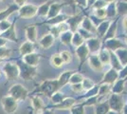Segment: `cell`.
Returning <instances> with one entry per match:
<instances>
[{"label": "cell", "mask_w": 127, "mask_h": 114, "mask_svg": "<svg viewBox=\"0 0 127 114\" xmlns=\"http://www.w3.org/2000/svg\"><path fill=\"white\" fill-rule=\"evenodd\" d=\"M7 42H8L7 39H5V38H3L0 36V47H5Z\"/></svg>", "instance_id": "11a10c76"}, {"label": "cell", "mask_w": 127, "mask_h": 114, "mask_svg": "<svg viewBox=\"0 0 127 114\" xmlns=\"http://www.w3.org/2000/svg\"><path fill=\"white\" fill-rule=\"evenodd\" d=\"M19 51L22 56L34 52V43H32L31 41H27L25 43H23L19 48Z\"/></svg>", "instance_id": "44dd1931"}, {"label": "cell", "mask_w": 127, "mask_h": 114, "mask_svg": "<svg viewBox=\"0 0 127 114\" xmlns=\"http://www.w3.org/2000/svg\"><path fill=\"white\" fill-rule=\"evenodd\" d=\"M16 64L19 69V77L24 81H31L37 75V67L28 65L23 60H17Z\"/></svg>", "instance_id": "6da1fadb"}, {"label": "cell", "mask_w": 127, "mask_h": 114, "mask_svg": "<svg viewBox=\"0 0 127 114\" xmlns=\"http://www.w3.org/2000/svg\"><path fill=\"white\" fill-rule=\"evenodd\" d=\"M34 114H42V113H34Z\"/></svg>", "instance_id": "be15d7a7"}, {"label": "cell", "mask_w": 127, "mask_h": 114, "mask_svg": "<svg viewBox=\"0 0 127 114\" xmlns=\"http://www.w3.org/2000/svg\"><path fill=\"white\" fill-rule=\"evenodd\" d=\"M38 7L32 4H25L19 8V15L22 18H32L37 14Z\"/></svg>", "instance_id": "52a82bcc"}, {"label": "cell", "mask_w": 127, "mask_h": 114, "mask_svg": "<svg viewBox=\"0 0 127 114\" xmlns=\"http://www.w3.org/2000/svg\"><path fill=\"white\" fill-rule=\"evenodd\" d=\"M99 58L101 61V63L104 65H110V50L107 49H101L99 51Z\"/></svg>", "instance_id": "484cf974"}, {"label": "cell", "mask_w": 127, "mask_h": 114, "mask_svg": "<svg viewBox=\"0 0 127 114\" xmlns=\"http://www.w3.org/2000/svg\"><path fill=\"white\" fill-rule=\"evenodd\" d=\"M98 103H99V98H98V95H96V96L86 98V100L85 101V103H83V105L85 107H91V106H96Z\"/></svg>", "instance_id": "7bdbcfd3"}, {"label": "cell", "mask_w": 127, "mask_h": 114, "mask_svg": "<svg viewBox=\"0 0 127 114\" xmlns=\"http://www.w3.org/2000/svg\"><path fill=\"white\" fill-rule=\"evenodd\" d=\"M70 114H85V106L83 104H79V105H74L71 109H69Z\"/></svg>", "instance_id": "74e56055"}, {"label": "cell", "mask_w": 127, "mask_h": 114, "mask_svg": "<svg viewBox=\"0 0 127 114\" xmlns=\"http://www.w3.org/2000/svg\"></svg>", "instance_id": "003e7915"}, {"label": "cell", "mask_w": 127, "mask_h": 114, "mask_svg": "<svg viewBox=\"0 0 127 114\" xmlns=\"http://www.w3.org/2000/svg\"><path fill=\"white\" fill-rule=\"evenodd\" d=\"M106 2H112V1H114V0H104Z\"/></svg>", "instance_id": "94428289"}, {"label": "cell", "mask_w": 127, "mask_h": 114, "mask_svg": "<svg viewBox=\"0 0 127 114\" xmlns=\"http://www.w3.org/2000/svg\"><path fill=\"white\" fill-rule=\"evenodd\" d=\"M110 110L108 102H102V103H98L95 106V114H106Z\"/></svg>", "instance_id": "83f0119b"}, {"label": "cell", "mask_w": 127, "mask_h": 114, "mask_svg": "<svg viewBox=\"0 0 127 114\" xmlns=\"http://www.w3.org/2000/svg\"><path fill=\"white\" fill-rule=\"evenodd\" d=\"M40 57L41 55L35 53V52H32L30 54H27L23 56V61L27 63L28 65L33 66V67H37L39 62H40Z\"/></svg>", "instance_id": "e0dca14e"}, {"label": "cell", "mask_w": 127, "mask_h": 114, "mask_svg": "<svg viewBox=\"0 0 127 114\" xmlns=\"http://www.w3.org/2000/svg\"><path fill=\"white\" fill-rule=\"evenodd\" d=\"M49 7H50V5H49V2L43 4L42 6H40V7L38 8L37 13L40 15V16H46V15H48Z\"/></svg>", "instance_id": "ab89813d"}, {"label": "cell", "mask_w": 127, "mask_h": 114, "mask_svg": "<svg viewBox=\"0 0 127 114\" xmlns=\"http://www.w3.org/2000/svg\"><path fill=\"white\" fill-rule=\"evenodd\" d=\"M19 6L17 5V4H11V5H10L7 9H5V10H3V11H0V21L1 20H5V19H7L8 17L10 16L11 14H12L14 11H19Z\"/></svg>", "instance_id": "d6986e66"}, {"label": "cell", "mask_w": 127, "mask_h": 114, "mask_svg": "<svg viewBox=\"0 0 127 114\" xmlns=\"http://www.w3.org/2000/svg\"><path fill=\"white\" fill-rule=\"evenodd\" d=\"M75 53H76V55H77V57H78V59L80 61L79 68L81 69V67L83 66L84 62L88 58V56L90 55V51L88 48H87V46H86V44L84 43L83 45L77 47L76 49H75Z\"/></svg>", "instance_id": "9c48e42d"}, {"label": "cell", "mask_w": 127, "mask_h": 114, "mask_svg": "<svg viewBox=\"0 0 127 114\" xmlns=\"http://www.w3.org/2000/svg\"><path fill=\"white\" fill-rule=\"evenodd\" d=\"M73 72H74L73 71H65L59 76V78L57 80H58V84H59L60 88H62V87H64L66 84H68L69 79H70L71 75L73 74Z\"/></svg>", "instance_id": "7402d4cb"}, {"label": "cell", "mask_w": 127, "mask_h": 114, "mask_svg": "<svg viewBox=\"0 0 127 114\" xmlns=\"http://www.w3.org/2000/svg\"><path fill=\"white\" fill-rule=\"evenodd\" d=\"M72 36H73V33L71 31H66L64 33H61V35L59 36L60 40L63 45L64 46H69L71 44V40H72Z\"/></svg>", "instance_id": "4dcf8cb0"}, {"label": "cell", "mask_w": 127, "mask_h": 114, "mask_svg": "<svg viewBox=\"0 0 127 114\" xmlns=\"http://www.w3.org/2000/svg\"><path fill=\"white\" fill-rule=\"evenodd\" d=\"M116 32H117V23H114L109 26L107 32H106L105 35L103 36V39L104 41L107 40V39H111V38H115L116 36Z\"/></svg>", "instance_id": "e575fe53"}, {"label": "cell", "mask_w": 127, "mask_h": 114, "mask_svg": "<svg viewBox=\"0 0 127 114\" xmlns=\"http://www.w3.org/2000/svg\"><path fill=\"white\" fill-rule=\"evenodd\" d=\"M84 75L80 72H73V74L71 75L70 79H69V84L70 85H73V84H80L82 83L83 80H84Z\"/></svg>", "instance_id": "d590c367"}, {"label": "cell", "mask_w": 127, "mask_h": 114, "mask_svg": "<svg viewBox=\"0 0 127 114\" xmlns=\"http://www.w3.org/2000/svg\"><path fill=\"white\" fill-rule=\"evenodd\" d=\"M0 75H1V72H0Z\"/></svg>", "instance_id": "03108f58"}, {"label": "cell", "mask_w": 127, "mask_h": 114, "mask_svg": "<svg viewBox=\"0 0 127 114\" xmlns=\"http://www.w3.org/2000/svg\"><path fill=\"white\" fill-rule=\"evenodd\" d=\"M60 55H61V57H62V59H63L64 65L71 63V61L73 59V56L71 54V52L68 51V50H64V51H62V52L60 53Z\"/></svg>", "instance_id": "f35d334b"}, {"label": "cell", "mask_w": 127, "mask_h": 114, "mask_svg": "<svg viewBox=\"0 0 127 114\" xmlns=\"http://www.w3.org/2000/svg\"><path fill=\"white\" fill-rule=\"evenodd\" d=\"M104 48L110 51H115L118 49L125 48V45L122 44L120 40H118L116 38H111V39H107L104 41Z\"/></svg>", "instance_id": "5bb4252c"}, {"label": "cell", "mask_w": 127, "mask_h": 114, "mask_svg": "<svg viewBox=\"0 0 127 114\" xmlns=\"http://www.w3.org/2000/svg\"><path fill=\"white\" fill-rule=\"evenodd\" d=\"M11 53V49L7 48V47H0V58L2 59H6L9 58Z\"/></svg>", "instance_id": "f6af8a7d"}, {"label": "cell", "mask_w": 127, "mask_h": 114, "mask_svg": "<svg viewBox=\"0 0 127 114\" xmlns=\"http://www.w3.org/2000/svg\"><path fill=\"white\" fill-rule=\"evenodd\" d=\"M32 105L34 111H35V113H40L45 109H47V107L44 104V101L42 100V98L40 96H38V95L32 96Z\"/></svg>", "instance_id": "9a60e30c"}, {"label": "cell", "mask_w": 127, "mask_h": 114, "mask_svg": "<svg viewBox=\"0 0 127 114\" xmlns=\"http://www.w3.org/2000/svg\"><path fill=\"white\" fill-rule=\"evenodd\" d=\"M42 114H54V110L52 109H45L44 110L42 111Z\"/></svg>", "instance_id": "f5cc1de1"}, {"label": "cell", "mask_w": 127, "mask_h": 114, "mask_svg": "<svg viewBox=\"0 0 127 114\" xmlns=\"http://www.w3.org/2000/svg\"><path fill=\"white\" fill-rule=\"evenodd\" d=\"M88 64L89 67L96 72H101L103 70V64L99 58L98 54H91L88 56Z\"/></svg>", "instance_id": "7c38bea8"}, {"label": "cell", "mask_w": 127, "mask_h": 114, "mask_svg": "<svg viewBox=\"0 0 127 114\" xmlns=\"http://www.w3.org/2000/svg\"><path fill=\"white\" fill-rule=\"evenodd\" d=\"M50 64L52 67L56 68V69H60L62 68L64 64V61L61 57L60 53H55V54L51 55V58H50Z\"/></svg>", "instance_id": "f1b7e54d"}, {"label": "cell", "mask_w": 127, "mask_h": 114, "mask_svg": "<svg viewBox=\"0 0 127 114\" xmlns=\"http://www.w3.org/2000/svg\"><path fill=\"white\" fill-rule=\"evenodd\" d=\"M26 2H27V0H14V3L17 4L19 7L25 5V4H26Z\"/></svg>", "instance_id": "db71d44e"}, {"label": "cell", "mask_w": 127, "mask_h": 114, "mask_svg": "<svg viewBox=\"0 0 127 114\" xmlns=\"http://www.w3.org/2000/svg\"><path fill=\"white\" fill-rule=\"evenodd\" d=\"M62 7H63V6L60 5V4H52V5H50L47 17H48V19H50V18H53V17L57 16L59 14L60 10L62 9Z\"/></svg>", "instance_id": "1f68e13d"}, {"label": "cell", "mask_w": 127, "mask_h": 114, "mask_svg": "<svg viewBox=\"0 0 127 114\" xmlns=\"http://www.w3.org/2000/svg\"><path fill=\"white\" fill-rule=\"evenodd\" d=\"M108 105L111 110L117 111L122 113V109L124 107V102H123V98H122V94H115V93H111L108 97Z\"/></svg>", "instance_id": "5b68a950"}, {"label": "cell", "mask_w": 127, "mask_h": 114, "mask_svg": "<svg viewBox=\"0 0 127 114\" xmlns=\"http://www.w3.org/2000/svg\"><path fill=\"white\" fill-rule=\"evenodd\" d=\"M2 71L5 73V76L8 81L15 80L16 78L19 77V69L16 63L13 64L11 62H7L3 66Z\"/></svg>", "instance_id": "8992f818"}, {"label": "cell", "mask_w": 127, "mask_h": 114, "mask_svg": "<svg viewBox=\"0 0 127 114\" xmlns=\"http://www.w3.org/2000/svg\"><path fill=\"white\" fill-rule=\"evenodd\" d=\"M119 78H120L119 71H117L115 69L111 68V69H109L104 73L101 83H106V84H109V85H113Z\"/></svg>", "instance_id": "8fae6325"}, {"label": "cell", "mask_w": 127, "mask_h": 114, "mask_svg": "<svg viewBox=\"0 0 127 114\" xmlns=\"http://www.w3.org/2000/svg\"><path fill=\"white\" fill-rule=\"evenodd\" d=\"M110 65L112 66L113 69H115L117 71H121L122 69V66L121 64V62L119 61L117 55L115 54L114 51H110Z\"/></svg>", "instance_id": "d6a6232c"}, {"label": "cell", "mask_w": 127, "mask_h": 114, "mask_svg": "<svg viewBox=\"0 0 127 114\" xmlns=\"http://www.w3.org/2000/svg\"><path fill=\"white\" fill-rule=\"evenodd\" d=\"M81 28L85 29L86 31H88L92 33H96V27L95 25L92 23V21L89 18H84L83 21L81 23Z\"/></svg>", "instance_id": "f546056e"}, {"label": "cell", "mask_w": 127, "mask_h": 114, "mask_svg": "<svg viewBox=\"0 0 127 114\" xmlns=\"http://www.w3.org/2000/svg\"><path fill=\"white\" fill-rule=\"evenodd\" d=\"M86 46L89 49L91 54H97L101 48V41L100 38L92 37L86 40Z\"/></svg>", "instance_id": "30bf717a"}, {"label": "cell", "mask_w": 127, "mask_h": 114, "mask_svg": "<svg viewBox=\"0 0 127 114\" xmlns=\"http://www.w3.org/2000/svg\"><path fill=\"white\" fill-rule=\"evenodd\" d=\"M120 74V78H126L127 77V65H125L124 67H122V69L119 71Z\"/></svg>", "instance_id": "816d5d0a"}, {"label": "cell", "mask_w": 127, "mask_h": 114, "mask_svg": "<svg viewBox=\"0 0 127 114\" xmlns=\"http://www.w3.org/2000/svg\"><path fill=\"white\" fill-rule=\"evenodd\" d=\"M111 92V85L106 84V83H101L99 86V92H98V98L100 100L101 97H103L105 95H108Z\"/></svg>", "instance_id": "4316f807"}, {"label": "cell", "mask_w": 127, "mask_h": 114, "mask_svg": "<svg viewBox=\"0 0 127 114\" xmlns=\"http://www.w3.org/2000/svg\"><path fill=\"white\" fill-rule=\"evenodd\" d=\"M26 36L28 41H31L32 43L36 42L37 40V29L35 25H30L26 28Z\"/></svg>", "instance_id": "ffe728a7"}, {"label": "cell", "mask_w": 127, "mask_h": 114, "mask_svg": "<svg viewBox=\"0 0 127 114\" xmlns=\"http://www.w3.org/2000/svg\"><path fill=\"white\" fill-rule=\"evenodd\" d=\"M78 33L83 36V38H84L85 40H88V39L93 37V33L88 32V31H86L85 29H83V28H79V29H78Z\"/></svg>", "instance_id": "7dc6e473"}, {"label": "cell", "mask_w": 127, "mask_h": 114, "mask_svg": "<svg viewBox=\"0 0 127 114\" xmlns=\"http://www.w3.org/2000/svg\"><path fill=\"white\" fill-rule=\"evenodd\" d=\"M122 25H123V28H124L125 33H127V16L123 19V21H122Z\"/></svg>", "instance_id": "9f6ffc18"}, {"label": "cell", "mask_w": 127, "mask_h": 114, "mask_svg": "<svg viewBox=\"0 0 127 114\" xmlns=\"http://www.w3.org/2000/svg\"><path fill=\"white\" fill-rule=\"evenodd\" d=\"M71 89L76 93H81V92H83V91H84V87H83L82 83L71 85Z\"/></svg>", "instance_id": "f907efd6"}, {"label": "cell", "mask_w": 127, "mask_h": 114, "mask_svg": "<svg viewBox=\"0 0 127 114\" xmlns=\"http://www.w3.org/2000/svg\"><path fill=\"white\" fill-rule=\"evenodd\" d=\"M116 10L121 15L127 14V3L126 2H121L116 6Z\"/></svg>", "instance_id": "b9f144b4"}, {"label": "cell", "mask_w": 127, "mask_h": 114, "mask_svg": "<svg viewBox=\"0 0 127 114\" xmlns=\"http://www.w3.org/2000/svg\"><path fill=\"white\" fill-rule=\"evenodd\" d=\"M66 97L63 92H61V91H56V92H54L51 95V102H52V105H55V104H58L60 102H62L64 98Z\"/></svg>", "instance_id": "8d00e7d4"}, {"label": "cell", "mask_w": 127, "mask_h": 114, "mask_svg": "<svg viewBox=\"0 0 127 114\" xmlns=\"http://www.w3.org/2000/svg\"><path fill=\"white\" fill-rule=\"evenodd\" d=\"M82 85H83V87H84V90L86 91L90 88H92L96 84L89 78H84V80L82 82Z\"/></svg>", "instance_id": "ee69618b"}, {"label": "cell", "mask_w": 127, "mask_h": 114, "mask_svg": "<svg viewBox=\"0 0 127 114\" xmlns=\"http://www.w3.org/2000/svg\"><path fill=\"white\" fill-rule=\"evenodd\" d=\"M11 23L9 21V20H7V19L1 20V21H0V33L7 31L9 28L11 27Z\"/></svg>", "instance_id": "c3c4849f"}, {"label": "cell", "mask_w": 127, "mask_h": 114, "mask_svg": "<svg viewBox=\"0 0 127 114\" xmlns=\"http://www.w3.org/2000/svg\"><path fill=\"white\" fill-rule=\"evenodd\" d=\"M4 60H5V59H2V58H0V63H2V62H4Z\"/></svg>", "instance_id": "91938a15"}, {"label": "cell", "mask_w": 127, "mask_h": 114, "mask_svg": "<svg viewBox=\"0 0 127 114\" xmlns=\"http://www.w3.org/2000/svg\"><path fill=\"white\" fill-rule=\"evenodd\" d=\"M125 82H126L125 78H119L113 85H111V93L122 94V92L124 91Z\"/></svg>", "instance_id": "2e32d148"}, {"label": "cell", "mask_w": 127, "mask_h": 114, "mask_svg": "<svg viewBox=\"0 0 127 114\" xmlns=\"http://www.w3.org/2000/svg\"><path fill=\"white\" fill-rule=\"evenodd\" d=\"M125 41H126V45H127V35L125 36Z\"/></svg>", "instance_id": "6125c7cd"}, {"label": "cell", "mask_w": 127, "mask_h": 114, "mask_svg": "<svg viewBox=\"0 0 127 114\" xmlns=\"http://www.w3.org/2000/svg\"><path fill=\"white\" fill-rule=\"evenodd\" d=\"M74 105H76V99L72 97H65L62 102L55 104V105H51L50 107H48V109L66 110V109H70Z\"/></svg>", "instance_id": "ba28073f"}, {"label": "cell", "mask_w": 127, "mask_h": 114, "mask_svg": "<svg viewBox=\"0 0 127 114\" xmlns=\"http://www.w3.org/2000/svg\"><path fill=\"white\" fill-rule=\"evenodd\" d=\"M115 54L117 55L119 61L121 62L122 67H124L125 65H127V49L126 48H121L118 49L117 50L114 51Z\"/></svg>", "instance_id": "cb8c5ba5"}, {"label": "cell", "mask_w": 127, "mask_h": 114, "mask_svg": "<svg viewBox=\"0 0 127 114\" xmlns=\"http://www.w3.org/2000/svg\"><path fill=\"white\" fill-rule=\"evenodd\" d=\"M95 14L97 18L103 20L107 16V12H106V8H100V9H96Z\"/></svg>", "instance_id": "bcb514c9"}, {"label": "cell", "mask_w": 127, "mask_h": 114, "mask_svg": "<svg viewBox=\"0 0 127 114\" xmlns=\"http://www.w3.org/2000/svg\"><path fill=\"white\" fill-rule=\"evenodd\" d=\"M122 114H127V104H124V107L122 109Z\"/></svg>", "instance_id": "6f0895ef"}, {"label": "cell", "mask_w": 127, "mask_h": 114, "mask_svg": "<svg viewBox=\"0 0 127 114\" xmlns=\"http://www.w3.org/2000/svg\"><path fill=\"white\" fill-rule=\"evenodd\" d=\"M98 92H99V86H98V85H95L92 88L86 90V92H85V95L81 98H85V99H86V98L92 97V96H96V95H98Z\"/></svg>", "instance_id": "60d3db41"}, {"label": "cell", "mask_w": 127, "mask_h": 114, "mask_svg": "<svg viewBox=\"0 0 127 114\" xmlns=\"http://www.w3.org/2000/svg\"><path fill=\"white\" fill-rule=\"evenodd\" d=\"M0 36L3 38H5L9 41L17 43V37H16V33H15V21H13L11 23V27L9 28L7 31L3 32L0 33Z\"/></svg>", "instance_id": "4fadbf2b"}, {"label": "cell", "mask_w": 127, "mask_h": 114, "mask_svg": "<svg viewBox=\"0 0 127 114\" xmlns=\"http://www.w3.org/2000/svg\"><path fill=\"white\" fill-rule=\"evenodd\" d=\"M59 89H60V87H59L57 79H55V80L48 79V80H45L43 83H41L40 86L37 88H35L32 93H43L46 96L50 98L53 93L58 91Z\"/></svg>", "instance_id": "7a4b0ae2"}, {"label": "cell", "mask_w": 127, "mask_h": 114, "mask_svg": "<svg viewBox=\"0 0 127 114\" xmlns=\"http://www.w3.org/2000/svg\"><path fill=\"white\" fill-rule=\"evenodd\" d=\"M8 94L16 99L18 102H20L26 100L30 94V91L21 84H14L9 88Z\"/></svg>", "instance_id": "3957f363"}, {"label": "cell", "mask_w": 127, "mask_h": 114, "mask_svg": "<svg viewBox=\"0 0 127 114\" xmlns=\"http://www.w3.org/2000/svg\"><path fill=\"white\" fill-rule=\"evenodd\" d=\"M116 6L113 3H111V5H108V8L106 9V12H107V16H114L116 14Z\"/></svg>", "instance_id": "681fc988"}, {"label": "cell", "mask_w": 127, "mask_h": 114, "mask_svg": "<svg viewBox=\"0 0 127 114\" xmlns=\"http://www.w3.org/2000/svg\"><path fill=\"white\" fill-rule=\"evenodd\" d=\"M85 40L83 38V36H82L78 32H75V33H73L72 40H71V44H72L73 46H75L76 48L81 46V45H83V44L85 43Z\"/></svg>", "instance_id": "836d02e7"}, {"label": "cell", "mask_w": 127, "mask_h": 114, "mask_svg": "<svg viewBox=\"0 0 127 114\" xmlns=\"http://www.w3.org/2000/svg\"><path fill=\"white\" fill-rule=\"evenodd\" d=\"M83 19H84L83 17L77 15V16H74V17H68V18L66 19V21H67L68 26L71 28L72 32H76V30H77L78 27L81 25V23H82V21H83Z\"/></svg>", "instance_id": "d4e9b609"}, {"label": "cell", "mask_w": 127, "mask_h": 114, "mask_svg": "<svg viewBox=\"0 0 127 114\" xmlns=\"http://www.w3.org/2000/svg\"><path fill=\"white\" fill-rule=\"evenodd\" d=\"M0 1H5V0H0Z\"/></svg>", "instance_id": "e7e4bbea"}, {"label": "cell", "mask_w": 127, "mask_h": 114, "mask_svg": "<svg viewBox=\"0 0 127 114\" xmlns=\"http://www.w3.org/2000/svg\"><path fill=\"white\" fill-rule=\"evenodd\" d=\"M54 41H55V37L53 36L51 33H48V34L44 35V36L40 39L39 44H40V46L42 47L43 49H48L54 44Z\"/></svg>", "instance_id": "ac0fdd59"}, {"label": "cell", "mask_w": 127, "mask_h": 114, "mask_svg": "<svg viewBox=\"0 0 127 114\" xmlns=\"http://www.w3.org/2000/svg\"><path fill=\"white\" fill-rule=\"evenodd\" d=\"M1 106L3 108V110L5 111V113L13 114L18 109V101L8 94L7 96L2 97Z\"/></svg>", "instance_id": "277c9868"}, {"label": "cell", "mask_w": 127, "mask_h": 114, "mask_svg": "<svg viewBox=\"0 0 127 114\" xmlns=\"http://www.w3.org/2000/svg\"><path fill=\"white\" fill-rule=\"evenodd\" d=\"M106 114H122V113H120V112H117V111H114V110H111V109H110V110H109V111H108V112H107Z\"/></svg>", "instance_id": "680465c9"}, {"label": "cell", "mask_w": 127, "mask_h": 114, "mask_svg": "<svg viewBox=\"0 0 127 114\" xmlns=\"http://www.w3.org/2000/svg\"><path fill=\"white\" fill-rule=\"evenodd\" d=\"M110 25H111V21H101L99 24V26L96 27V33H98V35L101 38H103Z\"/></svg>", "instance_id": "603a6c76"}]
</instances>
